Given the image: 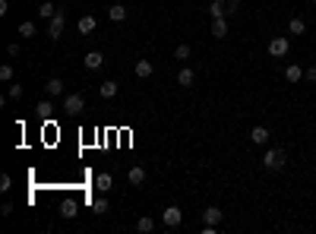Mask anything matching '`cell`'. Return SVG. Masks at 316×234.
Masks as SVG:
<instances>
[{"label":"cell","mask_w":316,"mask_h":234,"mask_svg":"<svg viewBox=\"0 0 316 234\" xmlns=\"http://www.w3.org/2000/svg\"><path fill=\"white\" fill-rule=\"evenodd\" d=\"M288 48H291V42H288L285 35H278V38H272V42H269V54H272V57H285Z\"/></svg>","instance_id":"cell-5"},{"label":"cell","mask_w":316,"mask_h":234,"mask_svg":"<svg viewBox=\"0 0 316 234\" xmlns=\"http://www.w3.org/2000/svg\"><path fill=\"white\" fill-rule=\"evenodd\" d=\"M190 44H177V51H174V60H190Z\"/></svg>","instance_id":"cell-24"},{"label":"cell","mask_w":316,"mask_h":234,"mask_svg":"<svg viewBox=\"0 0 316 234\" xmlns=\"http://www.w3.org/2000/svg\"><path fill=\"white\" fill-rule=\"evenodd\" d=\"M133 70H136L139 79H149L152 73H155V64H152V60H136V66H133Z\"/></svg>","instance_id":"cell-9"},{"label":"cell","mask_w":316,"mask_h":234,"mask_svg":"<svg viewBox=\"0 0 316 234\" xmlns=\"http://www.w3.org/2000/svg\"><path fill=\"white\" fill-rule=\"evenodd\" d=\"M10 187H13V177H10V174H0V190L6 193V190H10Z\"/></svg>","instance_id":"cell-30"},{"label":"cell","mask_w":316,"mask_h":234,"mask_svg":"<svg viewBox=\"0 0 316 234\" xmlns=\"http://www.w3.org/2000/svg\"><path fill=\"white\" fill-rule=\"evenodd\" d=\"M193 83H196V70H190V66H184V70L177 73V85H184V89H190Z\"/></svg>","instance_id":"cell-10"},{"label":"cell","mask_w":316,"mask_h":234,"mask_svg":"<svg viewBox=\"0 0 316 234\" xmlns=\"http://www.w3.org/2000/svg\"><path fill=\"white\" fill-rule=\"evenodd\" d=\"M288 32H291V35H304V32H307V22L300 16H294L291 22H288Z\"/></svg>","instance_id":"cell-18"},{"label":"cell","mask_w":316,"mask_h":234,"mask_svg":"<svg viewBox=\"0 0 316 234\" xmlns=\"http://www.w3.org/2000/svg\"><path fill=\"white\" fill-rule=\"evenodd\" d=\"M285 79H288V83H300V79H304V70H300L297 64L285 66Z\"/></svg>","instance_id":"cell-16"},{"label":"cell","mask_w":316,"mask_h":234,"mask_svg":"<svg viewBox=\"0 0 316 234\" xmlns=\"http://www.w3.org/2000/svg\"><path fill=\"white\" fill-rule=\"evenodd\" d=\"M83 64H85V70H102L105 66V54L102 51H89V54L83 57Z\"/></svg>","instance_id":"cell-7"},{"label":"cell","mask_w":316,"mask_h":234,"mask_svg":"<svg viewBox=\"0 0 316 234\" xmlns=\"http://www.w3.org/2000/svg\"><path fill=\"white\" fill-rule=\"evenodd\" d=\"M304 79H310V83H316V66H307V70H304Z\"/></svg>","instance_id":"cell-32"},{"label":"cell","mask_w":316,"mask_h":234,"mask_svg":"<svg viewBox=\"0 0 316 234\" xmlns=\"http://www.w3.org/2000/svg\"><path fill=\"white\" fill-rule=\"evenodd\" d=\"M269 139H272V133H269L266 127H253V130H250V143H256V146H269Z\"/></svg>","instance_id":"cell-8"},{"label":"cell","mask_w":316,"mask_h":234,"mask_svg":"<svg viewBox=\"0 0 316 234\" xmlns=\"http://www.w3.org/2000/svg\"><path fill=\"white\" fill-rule=\"evenodd\" d=\"M76 212H79V206H76V203H63V209H60V215H63V218H73V215H76Z\"/></svg>","instance_id":"cell-27"},{"label":"cell","mask_w":316,"mask_h":234,"mask_svg":"<svg viewBox=\"0 0 316 234\" xmlns=\"http://www.w3.org/2000/svg\"><path fill=\"white\" fill-rule=\"evenodd\" d=\"M35 35V22H19V38H32Z\"/></svg>","instance_id":"cell-23"},{"label":"cell","mask_w":316,"mask_h":234,"mask_svg":"<svg viewBox=\"0 0 316 234\" xmlns=\"http://www.w3.org/2000/svg\"><path fill=\"white\" fill-rule=\"evenodd\" d=\"M285 162H288L285 149H278V146L266 149V155H263V168L266 171H281V168H285Z\"/></svg>","instance_id":"cell-1"},{"label":"cell","mask_w":316,"mask_h":234,"mask_svg":"<svg viewBox=\"0 0 316 234\" xmlns=\"http://www.w3.org/2000/svg\"><path fill=\"white\" fill-rule=\"evenodd\" d=\"M35 111H38V114H42V117H51V111H54V105L48 102V98H42V102H38V108H35Z\"/></svg>","instance_id":"cell-25"},{"label":"cell","mask_w":316,"mask_h":234,"mask_svg":"<svg viewBox=\"0 0 316 234\" xmlns=\"http://www.w3.org/2000/svg\"><path fill=\"white\" fill-rule=\"evenodd\" d=\"M126 177H130L133 187H143L146 184V168H139V165H136V168H130V174H126Z\"/></svg>","instance_id":"cell-15"},{"label":"cell","mask_w":316,"mask_h":234,"mask_svg":"<svg viewBox=\"0 0 316 234\" xmlns=\"http://www.w3.org/2000/svg\"><path fill=\"white\" fill-rule=\"evenodd\" d=\"M313 3H316V0H313Z\"/></svg>","instance_id":"cell-33"},{"label":"cell","mask_w":316,"mask_h":234,"mask_svg":"<svg viewBox=\"0 0 316 234\" xmlns=\"http://www.w3.org/2000/svg\"><path fill=\"white\" fill-rule=\"evenodd\" d=\"M92 212H95V215H105V212H107V199H105V196H98L95 203H92Z\"/></svg>","instance_id":"cell-26"},{"label":"cell","mask_w":316,"mask_h":234,"mask_svg":"<svg viewBox=\"0 0 316 234\" xmlns=\"http://www.w3.org/2000/svg\"><path fill=\"white\" fill-rule=\"evenodd\" d=\"M161 222H165V225H168V228H177V225H180V222H184V212H180V209H177V206H168V209H165V212H161Z\"/></svg>","instance_id":"cell-4"},{"label":"cell","mask_w":316,"mask_h":234,"mask_svg":"<svg viewBox=\"0 0 316 234\" xmlns=\"http://www.w3.org/2000/svg\"><path fill=\"white\" fill-rule=\"evenodd\" d=\"M203 222H206V225H221V209H218V206L203 209Z\"/></svg>","instance_id":"cell-12"},{"label":"cell","mask_w":316,"mask_h":234,"mask_svg":"<svg viewBox=\"0 0 316 234\" xmlns=\"http://www.w3.org/2000/svg\"><path fill=\"white\" fill-rule=\"evenodd\" d=\"M63 111H70V114L85 111V95H79V92H66L63 95Z\"/></svg>","instance_id":"cell-2"},{"label":"cell","mask_w":316,"mask_h":234,"mask_svg":"<svg viewBox=\"0 0 316 234\" xmlns=\"http://www.w3.org/2000/svg\"><path fill=\"white\" fill-rule=\"evenodd\" d=\"M44 92H48L51 98L63 95V79H60V76H51V79H48V85H44Z\"/></svg>","instance_id":"cell-11"},{"label":"cell","mask_w":316,"mask_h":234,"mask_svg":"<svg viewBox=\"0 0 316 234\" xmlns=\"http://www.w3.org/2000/svg\"><path fill=\"white\" fill-rule=\"evenodd\" d=\"M63 25H66V16H63V10H57V16L48 19V38L51 42H57V38L63 35Z\"/></svg>","instance_id":"cell-3"},{"label":"cell","mask_w":316,"mask_h":234,"mask_svg":"<svg viewBox=\"0 0 316 234\" xmlns=\"http://www.w3.org/2000/svg\"><path fill=\"white\" fill-rule=\"evenodd\" d=\"M38 16H42V19H54V16H57V6H54V3H48V0H44V3L38 6Z\"/></svg>","instance_id":"cell-20"},{"label":"cell","mask_w":316,"mask_h":234,"mask_svg":"<svg viewBox=\"0 0 316 234\" xmlns=\"http://www.w3.org/2000/svg\"><path fill=\"white\" fill-rule=\"evenodd\" d=\"M117 89H120V85L114 83V79H107V83H102V85H98V92H102V98H114V95H117Z\"/></svg>","instance_id":"cell-17"},{"label":"cell","mask_w":316,"mask_h":234,"mask_svg":"<svg viewBox=\"0 0 316 234\" xmlns=\"http://www.w3.org/2000/svg\"><path fill=\"white\" fill-rule=\"evenodd\" d=\"M221 3H225V13H228V16L240 10V0H221Z\"/></svg>","instance_id":"cell-29"},{"label":"cell","mask_w":316,"mask_h":234,"mask_svg":"<svg viewBox=\"0 0 316 234\" xmlns=\"http://www.w3.org/2000/svg\"><path fill=\"white\" fill-rule=\"evenodd\" d=\"M209 16H212V19H218V16H228V13H225V3H221V0H212V6H209Z\"/></svg>","instance_id":"cell-22"},{"label":"cell","mask_w":316,"mask_h":234,"mask_svg":"<svg viewBox=\"0 0 316 234\" xmlns=\"http://www.w3.org/2000/svg\"><path fill=\"white\" fill-rule=\"evenodd\" d=\"M0 83H13V66L10 64L0 66Z\"/></svg>","instance_id":"cell-28"},{"label":"cell","mask_w":316,"mask_h":234,"mask_svg":"<svg viewBox=\"0 0 316 234\" xmlns=\"http://www.w3.org/2000/svg\"><path fill=\"white\" fill-rule=\"evenodd\" d=\"M107 19H111V22H124L126 19V6H120V3L107 6Z\"/></svg>","instance_id":"cell-13"},{"label":"cell","mask_w":316,"mask_h":234,"mask_svg":"<svg viewBox=\"0 0 316 234\" xmlns=\"http://www.w3.org/2000/svg\"><path fill=\"white\" fill-rule=\"evenodd\" d=\"M10 98H22V85H19V83L10 85Z\"/></svg>","instance_id":"cell-31"},{"label":"cell","mask_w":316,"mask_h":234,"mask_svg":"<svg viewBox=\"0 0 316 234\" xmlns=\"http://www.w3.org/2000/svg\"><path fill=\"white\" fill-rule=\"evenodd\" d=\"M76 29H79V35H92V32L98 29V19H95V16H89V13H85V16H79Z\"/></svg>","instance_id":"cell-6"},{"label":"cell","mask_w":316,"mask_h":234,"mask_svg":"<svg viewBox=\"0 0 316 234\" xmlns=\"http://www.w3.org/2000/svg\"><path fill=\"white\" fill-rule=\"evenodd\" d=\"M111 184H114L111 174H98V177H95V190H98V193H107V190H111Z\"/></svg>","instance_id":"cell-19"},{"label":"cell","mask_w":316,"mask_h":234,"mask_svg":"<svg viewBox=\"0 0 316 234\" xmlns=\"http://www.w3.org/2000/svg\"><path fill=\"white\" fill-rule=\"evenodd\" d=\"M152 228H155V222H152L149 215H143V218H139V222H136V231H139V234H149Z\"/></svg>","instance_id":"cell-21"},{"label":"cell","mask_w":316,"mask_h":234,"mask_svg":"<svg viewBox=\"0 0 316 234\" xmlns=\"http://www.w3.org/2000/svg\"><path fill=\"white\" fill-rule=\"evenodd\" d=\"M212 35H215V38H225V35H228V19H225V16L212 19Z\"/></svg>","instance_id":"cell-14"}]
</instances>
